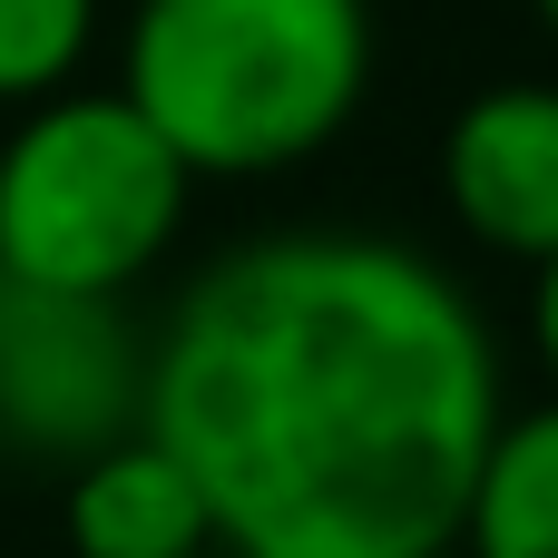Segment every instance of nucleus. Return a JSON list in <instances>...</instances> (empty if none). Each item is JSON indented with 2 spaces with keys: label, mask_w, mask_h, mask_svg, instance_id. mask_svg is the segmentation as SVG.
<instances>
[{
  "label": "nucleus",
  "mask_w": 558,
  "mask_h": 558,
  "mask_svg": "<svg viewBox=\"0 0 558 558\" xmlns=\"http://www.w3.org/2000/svg\"><path fill=\"white\" fill-rule=\"evenodd\" d=\"M500 412L461 275L353 226L216 255L167 304L137 402L206 490L216 558H451Z\"/></svg>",
  "instance_id": "f257e3e1"
},
{
  "label": "nucleus",
  "mask_w": 558,
  "mask_h": 558,
  "mask_svg": "<svg viewBox=\"0 0 558 558\" xmlns=\"http://www.w3.org/2000/svg\"><path fill=\"white\" fill-rule=\"evenodd\" d=\"M118 98L186 177H284L373 98V0H137Z\"/></svg>",
  "instance_id": "f03ea898"
},
{
  "label": "nucleus",
  "mask_w": 558,
  "mask_h": 558,
  "mask_svg": "<svg viewBox=\"0 0 558 558\" xmlns=\"http://www.w3.org/2000/svg\"><path fill=\"white\" fill-rule=\"evenodd\" d=\"M186 157L118 88H49L0 137V275L128 304L186 235Z\"/></svg>",
  "instance_id": "7ed1b4c3"
},
{
  "label": "nucleus",
  "mask_w": 558,
  "mask_h": 558,
  "mask_svg": "<svg viewBox=\"0 0 558 558\" xmlns=\"http://www.w3.org/2000/svg\"><path fill=\"white\" fill-rule=\"evenodd\" d=\"M147 402V343L98 294H39L0 275V441L39 461H78L118 432H137Z\"/></svg>",
  "instance_id": "20e7f679"
},
{
  "label": "nucleus",
  "mask_w": 558,
  "mask_h": 558,
  "mask_svg": "<svg viewBox=\"0 0 558 558\" xmlns=\"http://www.w3.org/2000/svg\"><path fill=\"white\" fill-rule=\"evenodd\" d=\"M441 196L481 255H558V78H490L441 128Z\"/></svg>",
  "instance_id": "39448f33"
},
{
  "label": "nucleus",
  "mask_w": 558,
  "mask_h": 558,
  "mask_svg": "<svg viewBox=\"0 0 558 558\" xmlns=\"http://www.w3.org/2000/svg\"><path fill=\"white\" fill-rule=\"evenodd\" d=\"M59 530H69L78 558H216L206 490L186 481V461H177L147 422L69 461Z\"/></svg>",
  "instance_id": "423d86ee"
},
{
  "label": "nucleus",
  "mask_w": 558,
  "mask_h": 558,
  "mask_svg": "<svg viewBox=\"0 0 558 558\" xmlns=\"http://www.w3.org/2000/svg\"><path fill=\"white\" fill-rule=\"evenodd\" d=\"M451 558H558V392L530 412H500Z\"/></svg>",
  "instance_id": "0eeeda50"
},
{
  "label": "nucleus",
  "mask_w": 558,
  "mask_h": 558,
  "mask_svg": "<svg viewBox=\"0 0 558 558\" xmlns=\"http://www.w3.org/2000/svg\"><path fill=\"white\" fill-rule=\"evenodd\" d=\"M88 39H98V0H0V108L69 88Z\"/></svg>",
  "instance_id": "6e6552de"
},
{
  "label": "nucleus",
  "mask_w": 558,
  "mask_h": 558,
  "mask_svg": "<svg viewBox=\"0 0 558 558\" xmlns=\"http://www.w3.org/2000/svg\"><path fill=\"white\" fill-rule=\"evenodd\" d=\"M530 333H539V363H549V383H558V255L530 265Z\"/></svg>",
  "instance_id": "1a4fd4ad"
},
{
  "label": "nucleus",
  "mask_w": 558,
  "mask_h": 558,
  "mask_svg": "<svg viewBox=\"0 0 558 558\" xmlns=\"http://www.w3.org/2000/svg\"><path fill=\"white\" fill-rule=\"evenodd\" d=\"M530 10H539V20H549V29H558V0H530Z\"/></svg>",
  "instance_id": "9d476101"
}]
</instances>
